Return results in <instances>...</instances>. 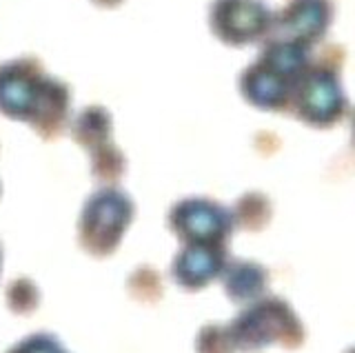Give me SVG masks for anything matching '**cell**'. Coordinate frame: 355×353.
<instances>
[{
    "mask_svg": "<svg viewBox=\"0 0 355 353\" xmlns=\"http://www.w3.org/2000/svg\"><path fill=\"white\" fill-rule=\"evenodd\" d=\"M69 92L33 60H14L0 67V109L14 118H33L40 127H58L64 118Z\"/></svg>",
    "mask_w": 355,
    "mask_h": 353,
    "instance_id": "1",
    "label": "cell"
},
{
    "mask_svg": "<svg viewBox=\"0 0 355 353\" xmlns=\"http://www.w3.org/2000/svg\"><path fill=\"white\" fill-rule=\"evenodd\" d=\"M273 16L262 0H216L211 9V29L231 45H247L264 36Z\"/></svg>",
    "mask_w": 355,
    "mask_h": 353,
    "instance_id": "2",
    "label": "cell"
},
{
    "mask_svg": "<svg viewBox=\"0 0 355 353\" xmlns=\"http://www.w3.org/2000/svg\"><path fill=\"white\" fill-rule=\"evenodd\" d=\"M295 98H297L300 116L313 120V123H329V120H333L340 114L344 103L338 80L324 71L304 74Z\"/></svg>",
    "mask_w": 355,
    "mask_h": 353,
    "instance_id": "3",
    "label": "cell"
},
{
    "mask_svg": "<svg viewBox=\"0 0 355 353\" xmlns=\"http://www.w3.org/2000/svg\"><path fill=\"white\" fill-rule=\"evenodd\" d=\"M331 20V3L329 0H293L282 12V18L273 20L284 34H288L286 40L295 42H311L313 38L324 34Z\"/></svg>",
    "mask_w": 355,
    "mask_h": 353,
    "instance_id": "4",
    "label": "cell"
},
{
    "mask_svg": "<svg viewBox=\"0 0 355 353\" xmlns=\"http://www.w3.org/2000/svg\"><path fill=\"white\" fill-rule=\"evenodd\" d=\"M96 3L100 5V7H116L120 0H96Z\"/></svg>",
    "mask_w": 355,
    "mask_h": 353,
    "instance_id": "5",
    "label": "cell"
}]
</instances>
